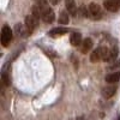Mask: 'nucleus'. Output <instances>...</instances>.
Returning a JSON list of instances; mask_svg holds the SVG:
<instances>
[{
	"label": "nucleus",
	"mask_w": 120,
	"mask_h": 120,
	"mask_svg": "<svg viewBox=\"0 0 120 120\" xmlns=\"http://www.w3.org/2000/svg\"><path fill=\"white\" fill-rule=\"evenodd\" d=\"M16 33H17L18 35H21V36H25L26 33H29V30H28V29L24 30V26H23L22 24H17V25H16Z\"/></svg>",
	"instance_id": "nucleus-16"
},
{
	"label": "nucleus",
	"mask_w": 120,
	"mask_h": 120,
	"mask_svg": "<svg viewBox=\"0 0 120 120\" xmlns=\"http://www.w3.org/2000/svg\"><path fill=\"white\" fill-rule=\"evenodd\" d=\"M37 24H38V19L34 15H29L25 17V26L29 30V34L33 33V30L37 26Z\"/></svg>",
	"instance_id": "nucleus-3"
},
{
	"label": "nucleus",
	"mask_w": 120,
	"mask_h": 120,
	"mask_svg": "<svg viewBox=\"0 0 120 120\" xmlns=\"http://www.w3.org/2000/svg\"><path fill=\"white\" fill-rule=\"evenodd\" d=\"M12 40V30L8 25H4L3 30H1V45L4 47H7L10 43H11Z\"/></svg>",
	"instance_id": "nucleus-1"
},
{
	"label": "nucleus",
	"mask_w": 120,
	"mask_h": 120,
	"mask_svg": "<svg viewBox=\"0 0 120 120\" xmlns=\"http://www.w3.org/2000/svg\"><path fill=\"white\" fill-rule=\"evenodd\" d=\"M65 6H66V10L68 11V13L76 17L77 15V7H76V3H75V0H65Z\"/></svg>",
	"instance_id": "nucleus-8"
},
{
	"label": "nucleus",
	"mask_w": 120,
	"mask_h": 120,
	"mask_svg": "<svg viewBox=\"0 0 120 120\" xmlns=\"http://www.w3.org/2000/svg\"><path fill=\"white\" fill-rule=\"evenodd\" d=\"M70 42H71L72 46L75 47H78V46H81L82 42H83V40H82V35L79 34V33H72L71 36H70Z\"/></svg>",
	"instance_id": "nucleus-7"
},
{
	"label": "nucleus",
	"mask_w": 120,
	"mask_h": 120,
	"mask_svg": "<svg viewBox=\"0 0 120 120\" xmlns=\"http://www.w3.org/2000/svg\"><path fill=\"white\" fill-rule=\"evenodd\" d=\"M116 56H118V48L113 47L111 51H109V61H111V60H114Z\"/></svg>",
	"instance_id": "nucleus-17"
},
{
	"label": "nucleus",
	"mask_w": 120,
	"mask_h": 120,
	"mask_svg": "<svg viewBox=\"0 0 120 120\" xmlns=\"http://www.w3.org/2000/svg\"><path fill=\"white\" fill-rule=\"evenodd\" d=\"M35 1L37 3V5L40 7H41V10H45V8L49 7L48 6V0H35Z\"/></svg>",
	"instance_id": "nucleus-18"
},
{
	"label": "nucleus",
	"mask_w": 120,
	"mask_h": 120,
	"mask_svg": "<svg viewBox=\"0 0 120 120\" xmlns=\"http://www.w3.org/2000/svg\"><path fill=\"white\" fill-rule=\"evenodd\" d=\"M7 65L8 64H6L3 67V71H1V81H3V83H4L5 86H8L10 83H11V82H10V73L7 71Z\"/></svg>",
	"instance_id": "nucleus-11"
},
{
	"label": "nucleus",
	"mask_w": 120,
	"mask_h": 120,
	"mask_svg": "<svg viewBox=\"0 0 120 120\" xmlns=\"http://www.w3.org/2000/svg\"><path fill=\"white\" fill-rule=\"evenodd\" d=\"M88 11H89V8L86 10L85 6H82V7H81V15H82L83 17H88V13H89Z\"/></svg>",
	"instance_id": "nucleus-19"
},
{
	"label": "nucleus",
	"mask_w": 120,
	"mask_h": 120,
	"mask_svg": "<svg viewBox=\"0 0 120 120\" xmlns=\"http://www.w3.org/2000/svg\"><path fill=\"white\" fill-rule=\"evenodd\" d=\"M93 40L91 38H85L83 40V42H82V53H88L90 49L93 48Z\"/></svg>",
	"instance_id": "nucleus-12"
},
{
	"label": "nucleus",
	"mask_w": 120,
	"mask_h": 120,
	"mask_svg": "<svg viewBox=\"0 0 120 120\" xmlns=\"http://www.w3.org/2000/svg\"><path fill=\"white\" fill-rule=\"evenodd\" d=\"M67 33H68V29H66V28H54L49 31V35L53 37H58V36H63Z\"/></svg>",
	"instance_id": "nucleus-10"
},
{
	"label": "nucleus",
	"mask_w": 120,
	"mask_h": 120,
	"mask_svg": "<svg viewBox=\"0 0 120 120\" xmlns=\"http://www.w3.org/2000/svg\"><path fill=\"white\" fill-rule=\"evenodd\" d=\"M49 1H51V3L53 4V5H58V4H59L60 1H61V0H49Z\"/></svg>",
	"instance_id": "nucleus-20"
},
{
	"label": "nucleus",
	"mask_w": 120,
	"mask_h": 120,
	"mask_svg": "<svg viewBox=\"0 0 120 120\" xmlns=\"http://www.w3.org/2000/svg\"><path fill=\"white\" fill-rule=\"evenodd\" d=\"M88 8H89V13H90V16H91L93 19L98 21V19L102 18V10H101V7H100V5H97L95 3H91Z\"/></svg>",
	"instance_id": "nucleus-2"
},
{
	"label": "nucleus",
	"mask_w": 120,
	"mask_h": 120,
	"mask_svg": "<svg viewBox=\"0 0 120 120\" xmlns=\"http://www.w3.org/2000/svg\"><path fill=\"white\" fill-rule=\"evenodd\" d=\"M115 93H116V88H115L114 85L105 86V88L102 89V91H101V94H102V96H103L105 98H111V97H113Z\"/></svg>",
	"instance_id": "nucleus-6"
},
{
	"label": "nucleus",
	"mask_w": 120,
	"mask_h": 120,
	"mask_svg": "<svg viewBox=\"0 0 120 120\" xmlns=\"http://www.w3.org/2000/svg\"><path fill=\"white\" fill-rule=\"evenodd\" d=\"M59 22L61 24H68L70 19H68V11H61L59 16Z\"/></svg>",
	"instance_id": "nucleus-14"
},
{
	"label": "nucleus",
	"mask_w": 120,
	"mask_h": 120,
	"mask_svg": "<svg viewBox=\"0 0 120 120\" xmlns=\"http://www.w3.org/2000/svg\"><path fill=\"white\" fill-rule=\"evenodd\" d=\"M33 15L37 18V19H40L42 17V10H41V7H40L38 5H35V6H33Z\"/></svg>",
	"instance_id": "nucleus-15"
},
{
	"label": "nucleus",
	"mask_w": 120,
	"mask_h": 120,
	"mask_svg": "<svg viewBox=\"0 0 120 120\" xmlns=\"http://www.w3.org/2000/svg\"><path fill=\"white\" fill-rule=\"evenodd\" d=\"M100 60H102V56H101L100 48H97V49H95L91 54H90V61H91V63H98Z\"/></svg>",
	"instance_id": "nucleus-13"
},
{
	"label": "nucleus",
	"mask_w": 120,
	"mask_h": 120,
	"mask_svg": "<svg viewBox=\"0 0 120 120\" xmlns=\"http://www.w3.org/2000/svg\"><path fill=\"white\" fill-rule=\"evenodd\" d=\"M105 8L109 12H115L120 8V0H106L103 4Z\"/></svg>",
	"instance_id": "nucleus-4"
},
{
	"label": "nucleus",
	"mask_w": 120,
	"mask_h": 120,
	"mask_svg": "<svg viewBox=\"0 0 120 120\" xmlns=\"http://www.w3.org/2000/svg\"><path fill=\"white\" fill-rule=\"evenodd\" d=\"M106 82L109 84H114L116 82L120 81V72H113V73H109L106 76Z\"/></svg>",
	"instance_id": "nucleus-9"
},
{
	"label": "nucleus",
	"mask_w": 120,
	"mask_h": 120,
	"mask_svg": "<svg viewBox=\"0 0 120 120\" xmlns=\"http://www.w3.org/2000/svg\"><path fill=\"white\" fill-rule=\"evenodd\" d=\"M76 120H84V118H83V116H78Z\"/></svg>",
	"instance_id": "nucleus-21"
},
{
	"label": "nucleus",
	"mask_w": 120,
	"mask_h": 120,
	"mask_svg": "<svg viewBox=\"0 0 120 120\" xmlns=\"http://www.w3.org/2000/svg\"><path fill=\"white\" fill-rule=\"evenodd\" d=\"M42 19L46 22V23H53L54 19H55V15H54V11L51 8V7H47L45 10H42Z\"/></svg>",
	"instance_id": "nucleus-5"
},
{
	"label": "nucleus",
	"mask_w": 120,
	"mask_h": 120,
	"mask_svg": "<svg viewBox=\"0 0 120 120\" xmlns=\"http://www.w3.org/2000/svg\"><path fill=\"white\" fill-rule=\"evenodd\" d=\"M116 120H120V116H119V118H118V119H116Z\"/></svg>",
	"instance_id": "nucleus-22"
}]
</instances>
